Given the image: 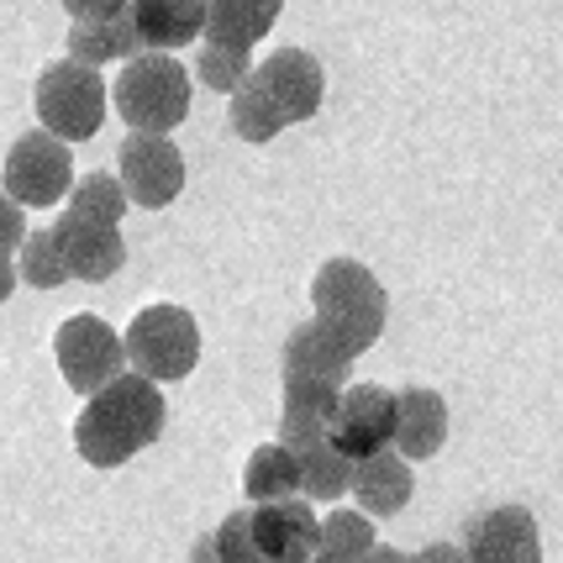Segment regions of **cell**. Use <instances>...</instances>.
<instances>
[{"label":"cell","instance_id":"cell-1","mask_svg":"<svg viewBox=\"0 0 563 563\" xmlns=\"http://www.w3.org/2000/svg\"><path fill=\"white\" fill-rule=\"evenodd\" d=\"M164 421H169V406L158 379L132 368L106 390L85 395V411L74 417V448L90 468H122L164 438Z\"/></svg>","mask_w":563,"mask_h":563},{"label":"cell","instance_id":"cell-2","mask_svg":"<svg viewBox=\"0 0 563 563\" xmlns=\"http://www.w3.org/2000/svg\"><path fill=\"white\" fill-rule=\"evenodd\" d=\"M311 306L353 353H368L390 321V295L379 285V274L358 258H327L311 279Z\"/></svg>","mask_w":563,"mask_h":563},{"label":"cell","instance_id":"cell-3","mask_svg":"<svg viewBox=\"0 0 563 563\" xmlns=\"http://www.w3.org/2000/svg\"><path fill=\"white\" fill-rule=\"evenodd\" d=\"M111 106L132 132H174L190 117V69L174 53H132L111 85Z\"/></svg>","mask_w":563,"mask_h":563},{"label":"cell","instance_id":"cell-4","mask_svg":"<svg viewBox=\"0 0 563 563\" xmlns=\"http://www.w3.org/2000/svg\"><path fill=\"white\" fill-rule=\"evenodd\" d=\"M126 338V364L158 379V385H174V379H190L200 364V321L185 311V306H143Z\"/></svg>","mask_w":563,"mask_h":563},{"label":"cell","instance_id":"cell-5","mask_svg":"<svg viewBox=\"0 0 563 563\" xmlns=\"http://www.w3.org/2000/svg\"><path fill=\"white\" fill-rule=\"evenodd\" d=\"M37 122L58 132L64 143H85L96 137L106 122V79L96 64H79V58H53L37 74Z\"/></svg>","mask_w":563,"mask_h":563},{"label":"cell","instance_id":"cell-6","mask_svg":"<svg viewBox=\"0 0 563 563\" xmlns=\"http://www.w3.org/2000/svg\"><path fill=\"white\" fill-rule=\"evenodd\" d=\"M53 358H58V374H64V385L74 395H96L126 374V338L106 317L79 311V317L58 321Z\"/></svg>","mask_w":563,"mask_h":563},{"label":"cell","instance_id":"cell-7","mask_svg":"<svg viewBox=\"0 0 563 563\" xmlns=\"http://www.w3.org/2000/svg\"><path fill=\"white\" fill-rule=\"evenodd\" d=\"M74 143H64L58 132L37 126L22 132L11 153H5V190L22 206H58L74 190Z\"/></svg>","mask_w":563,"mask_h":563},{"label":"cell","instance_id":"cell-8","mask_svg":"<svg viewBox=\"0 0 563 563\" xmlns=\"http://www.w3.org/2000/svg\"><path fill=\"white\" fill-rule=\"evenodd\" d=\"M117 174H122L132 206L164 211L185 190V153L174 147L169 132H126L122 153H117Z\"/></svg>","mask_w":563,"mask_h":563},{"label":"cell","instance_id":"cell-9","mask_svg":"<svg viewBox=\"0 0 563 563\" xmlns=\"http://www.w3.org/2000/svg\"><path fill=\"white\" fill-rule=\"evenodd\" d=\"M247 85L274 106V117L285 126L311 122L327 100V69L306 48H274L264 64H253Z\"/></svg>","mask_w":563,"mask_h":563},{"label":"cell","instance_id":"cell-10","mask_svg":"<svg viewBox=\"0 0 563 563\" xmlns=\"http://www.w3.org/2000/svg\"><path fill=\"white\" fill-rule=\"evenodd\" d=\"M395 411H400V395L395 390H385V385H347L338 411H332L327 438L358 464L368 453L395 448Z\"/></svg>","mask_w":563,"mask_h":563},{"label":"cell","instance_id":"cell-11","mask_svg":"<svg viewBox=\"0 0 563 563\" xmlns=\"http://www.w3.org/2000/svg\"><path fill=\"white\" fill-rule=\"evenodd\" d=\"M464 553L468 563H542L538 516L527 506H490V511L464 521Z\"/></svg>","mask_w":563,"mask_h":563},{"label":"cell","instance_id":"cell-12","mask_svg":"<svg viewBox=\"0 0 563 563\" xmlns=\"http://www.w3.org/2000/svg\"><path fill=\"white\" fill-rule=\"evenodd\" d=\"M53 232H58V247H64V258H69V274L74 279H111V274H122L126 264V243H122V227L117 221H96V217H79L64 206V217L53 221Z\"/></svg>","mask_w":563,"mask_h":563},{"label":"cell","instance_id":"cell-13","mask_svg":"<svg viewBox=\"0 0 563 563\" xmlns=\"http://www.w3.org/2000/svg\"><path fill=\"white\" fill-rule=\"evenodd\" d=\"M253 538L264 548L269 563H300V559H317L321 548V516L311 500H264L253 506Z\"/></svg>","mask_w":563,"mask_h":563},{"label":"cell","instance_id":"cell-14","mask_svg":"<svg viewBox=\"0 0 563 563\" xmlns=\"http://www.w3.org/2000/svg\"><path fill=\"white\" fill-rule=\"evenodd\" d=\"M353 358H358V353H353L321 317H311V321H300V327H290L285 353H279V368H285L290 379H327V385L347 390V368H353Z\"/></svg>","mask_w":563,"mask_h":563},{"label":"cell","instance_id":"cell-15","mask_svg":"<svg viewBox=\"0 0 563 563\" xmlns=\"http://www.w3.org/2000/svg\"><path fill=\"white\" fill-rule=\"evenodd\" d=\"M347 495H353V500H358V511H368V516L406 511V500L417 495L411 459H406V453H395V448L358 459V464H353V490H347Z\"/></svg>","mask_w":563,"mask_h":563},{"label":"cell","instance_id":"cell-16","mask_svg":"<svg viewBox=\"0 0 563 563\" xmlns=\"http://www.w3.org/2000/svg\"><path fill=\"white\" fill-rule=\"evenodd\" d=\"M448 442V400L427 385L400 390V411H395V453H406L411 464L432 459Z\"/></svg>","mask_w":563,"mask_h":563},{"label":"cell","instance_id":"cell-17","mask_svg":"<svg viewBox=\"0 0 563 563\" xmlns=\"http://www.w3.org/2000/svg\"><path fill=\"white\" fill-rule=\"evenodd\" d=\"M132 22L143 48H190L196 37H206V0H132Z\"/></svg>","mask_w":563,"mask_h":563},{"label":"cell","instance_id":"cell-18","mask_svg":"<svg viewBox=\"0 0 563 563\" xmlns=\"http://www.w3.org/2000/svg\"><path fill=\"white\" fill-rule=\"evenodd\" d=\"M143 48V37H137V22H132V5L117 11V16H85V22L69 26V58L79 64H126L132 53Z\"/></svg>","mask_w":563,"mask_h":563},{"label":"cell","instance_id":"cell-19","mask_svg":"<svg viewBox=\"0 0 563 563\" xmlns=\"http://www.w3.org/2000/svg\"><path fill=\"white\" fill-rule=\"evenodd\" d=\"M279 379H285V417H279V442L321 438V432L332 427V411H338L343 390H338V385H327V379H290V374H279Z\"/></svg>","mask_w":563,"mask_h":563},{"label":"cell","instance_id":"cell-20","mask_svg":"<svg viewBox=\"0 0 563 563\" xmlns=\"http://www.w3.org/2000/svg\"><path fill=\"white\" fill-rule=\"evenodd\" d=\"M290 448L300 459V495L306 500H343L353 490V459L327 432L321 438H300Z\"/></svg>","mask_w":563,"mask_h":563},{"label":"cell","instance_id":"cell-21","mask_svg":"<svg viewBox=\"0 0 563 563\" xmlns=\"http://www.w3.org/2000/svg\"><path fill=\"white\" fill-rule=\"evenodd\" d=\"M279 11H285V0H206V37L253 48L258 37L274 32Z\"/></svg>","mask_w":563,"mask_h":563},{"label":"cell","instance_id":"cell-22","mask_svg":"<svg viewBox=\"0 0 563 563\" xmlns=\"http://www.w3.org/2000/svg\"><path fill=\"white\" fill-rule=\"evenodd\" d=\"M243 495L253 506H264V500H290L300 495V459H295L290 442H258L253 453H247V468H243Z\"/></svg>","mask_w":563,"mask_h":563},{"label":"cell","instance_id":"cell-23","mask_svg":"<svg viewBox=\"0 0 563 563\" xmlns=\"http://www.w3.org/2000/svg\"><path fill=\"white\" fill-rule=\"evenodd\" d=\"M374 548H379V538H374V516L368 511L338 506V511L321 516V548H317L321 563H364Z\"/></svg>","mask_w":563,"mask_h":563},{"label":"cell","instance_id":"cell-24","mask_svg":"<svg viewBox=\"0 0 563 563\" xmlns=\"http://www.w3.org/2000/svg\"><path fill=\"white\" fill-rule=\"evenodd\" d=\"M16 274H22V285H32V290H58L64 279H74V274H69V258H64V247H58V232H53V227L26 232Z\"/></svg>","mask_w":563,"mask_h":563},{"label":"cell","instance_id":"cell-25","mask_svg":"<svg viewBox=\"0 0 563 563\" xmlns=\"http://www.w3.org/2000/svg\"><path fill=\"white\" fill-rule=\"evenodd\" d=\"M247 74H253V48H238V43H211V37H200L196 48V79L206 90H217V96H232L238 85H243Z\"/></svg>","mask_w":563,"mask_h":563},{"label":"cell","instance_id":"cell-26","mask_svg":"<svg viewBox=\"0 0 563 563\" xmlns=\"http://www.w3.org/2000/svg\"><path fill=\"white\" fill-rule=\"evenodd\" d=\"M126 206H132V196H126L122 174H106V169L79 174V179H74V190H69V211H79V217L117 221V227H122Z\"/></svg>","mask_w":563,"mask_h":563},{"label":"cell","instance_id":"cell-27","mask_svg":"<svg viewBox=\"0 0 563 563\" xmlns=\"http://www.w3.org/2000/svg\"><path fill=\"white\" fill-rule=\"evenodd\" d=\"M232 132H238L243 143H274V137L285 132V122L274 117V106L258 96L247 79L232 90Z\"/></svg>","mask_w":563,"mask_h":563},{"label":"cell","instance_id":"cell-28","mask_svg":"<svg viewBox=\"0 0 563 563\" xmlns=\"http://www.w3.org/2000/svg\"><path fill=\"white\" fill-rule=\"evenodd\" d=\"M217 553L221 563H269L264 559V548H258V538H253V506H238V511H227L217 521Z\"/></svg>","mask_w":563,"mask_h":563},{"label":"cell","instance_id":"cell-29","mask_svg":"<svg viewBox=\"0 0 563 563\" xmlns=\"http://www.w3.org/2000/svg\"><path fill=\"white\" fill-rule=\"evenodd\" d=\"M26 206L11 190H0V253H22V243H26V217H22Z\"/></svg>","mask_w":563,"mask_h":563},{"label":"cell","instance_id":"cell-30","mask_svg":"<svg viewBox=\"0 0 563 563\" xmlns=\"http://www.w3.org/2000/svg\"><path fill=\"white\" fill-rule=\"evenodd\" d=\"M132 0H64V11H69V22H85V16H117L126 11Z\"/></svg>","mask_w":563,"mask_h":563},{"label":"cell","instance_id":"cell-31","mask_svg":"<svg viewBox=\"0 0 563 563\" xmlns=\"http://www.w3.org/2000/svg\"><path fill=\"white\" fill-rule=\"evenodd\" d=\"M417 563H468L464 542H427L417 553Z\"/></svg>","mask_w":563,"mask_h":563},{"label":"cell","instance_id":"cell-32","mask_svg":"<svg viewBox=\"0 0 563 563\" xmlns=\"http://www.w3.org/2000/svg\"><path fill=\"white\" fill-rule=\"evenodd\" d=\"M11 290H16V258H11V253H0V306L11 300Z\"/></svg>","mask_w":563,"mask_h":563},{"label":"cell","instance_id":"cell-33","mask_svg":"<svg viewBox=\"0 0 563 563\" xmlns=\"http://www.w3.org/2000/svg\"><path fill=\"white\" fill-rule=\"evenodd\" d=\"M364 563H417V553H400V548H390V542H379Z\"/></svg>","mask_w":563,"mask_h":563},{"label":"cell","instance_id":"cell-34","mask_svg":"<svg viewBox=\"0 0 563 563\" xmlns=\"http://www.w3.org/2000/svg\"><path fill=\"white\" fill-rule=\"evenodd\" d=\"M190 563H221L217 538H211V532H206V538H196V548H190Z\"/></svg>","mask_w":563,"mask_h":563},{"label":"cell","instance_id":"cell-35","mask_svg":"<svg viewBox=\"0 0 563 563\" xmlns=\"http://www.w3.org/2000/svg\"><path fill=\"white\" fill-rule=\"evenodd\" d=\"M300 563H321V559H300Z\"/></svg>","mask_w":563,"mask_h":563}]
</instances>
